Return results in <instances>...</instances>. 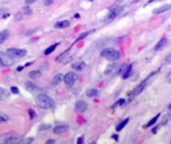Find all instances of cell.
<instances>
[{
    "mask_svg": "<svg viewBox=\"0 0 171 144\" xmlns=\"http://www.w3.org/2000/svg\"><path fill=\"white\" fill-rule=\"evenodd\" d=\"M36 104L43 109H50L54 106V100L46 94H38L36 96Z\"/></svg>",
    "mask_w": 171,
    "mask_h": 144,
    "instance_id": "6da1fadb",
    "label": "cell"
},
{
    "mask_svg": "<svg viewBox=\"0 0 171 144\" xmlns=\"http://www.w3.org/2000/svg\"><path fill=\"white\" fill-rule=\"evenodd\" d=\"M101 56L110 60V61H115V60H118L120 58V52L114 48H106L102 50Z\"/></svg>",
    "mask_w": 171,
    "mask_h": 144,
    "instance_id": "7a4b0ae2",
    "label": "cell"
},
{
    "mask_svg": "<svg viewBox=\"0 0 171 144\" xmlns=\"http://www.w3.org/2000/svg\"><path fill=\"white\" fill-rule=\"evenodd\" d=\"M7 54L11 58H22L27 54L25 49H17V48H10L7 50Z\"/></svg>",
    "mask_w": 171,
    "mask_h": 144,
    "instance_id": "3957f363",
    "label": "cell"
},
{
    "mask_svg": "<svg viewBox=\"0 0 171 144\" xmlns=\"http://www.w3.org/2000/svg\"><path fill=\"white\" fill-rule=\"evenodd\" d=\"M122 10H123V7H121V6H116V7L110 8L109 13H108L106 18H105V21H111V20H113L114 18H116L121 12H122Z\"/></svg>",
    "mask_w": 171,
    "mask_h": 144,
    "instance_id": "277c9868",
    "label": "cell"
},
{
    "mask_svg": "<svg viewBox=\"0 0 171 144\" xmlns=\"http://www.w3.org/2000/svg\"><path fill=\"white\" fill-rule=\"evenodd\" d=\"M132 70V64H124L120 67V69L118 70V73L121 75V77L123 79H126L130 76Z\"/></svg>",
    "mask_w": 171,
    "mask_h": 144,
    "instance_id": "5b68a950",
    "label": "cell"
},
{
    "mask_svg": "<svg viewBox=\"0 0 171 144\" xmlns=\"http://www.w3.org/2000/svg\"><path fill=\"white\" fill-rule=\"evenodd\" d=\"M1 140L5 143H15V142H20L19 136L15 133H8L5 135H2Z\"/></svg>",
    "mask_w": 171,
    "mask_h": 144,
    "instance_id": "8992f818",
    "label": "cell"
},
{
    "mask_svg": "<svg viewBox=\"0 0 171 144\" xmlns=\"http://www.w3.org/2000/svg\"><path fill=\"white\" fill-rule=\"evenodd\" d=\"M13 63V59L4 52L0 51V67H5V66H10Z\"/></svg>",
    "mask_w": 171,
    "mask_h": 144,
    "instance_id": "52a82bcc",
    "label": "cell"
},
{
    "mask_svg": "<svg viewBox=\"0 0 171 144\" xmlns=\"http://www.w3.org/2000/svg\"><path fill=\"white\" fill-rule=\"evenodd\" d=\"M77 79H78V75L75 72H68V73L64 76V78H63L65 84L68 85V86H72V85L76 82Z\"/></svg>",
    "mask_w": 171,
    "mask_h": 144,
    "instance_id": "ba28073f",
    "label": "cell"
},
{
    "mask_svg": "<svg viewBox=\"0 0 171 144\" xmlns=\"http://www.w3.org/2000/svg\"><path fill=\"white\" fill-rule=\"evenodd\" d=\"M87 108H88V104L83 100L77 101L75 104V111L78 112V113H83V112H85L87 110Z\"/></svg>",
    "mask_w": 171,
    "mask_h": 144,
    "instance_id": "9c48e42d",
    "label": "cell"
},
{
    "mask_svg": "<svg viewBox=\"0 0 171 144\" xmlns=\"http://www.w3.org/2000/svg\"><path fill=\"white\" fill-rule=\"evenodd\" d=\"M170 9H171V4H164V5L160 6V7L154 9V10L152 11V13L153 14L158 15V14H161V13L166 12V11H169Z\"/></svg>",
    "mask_w": 171,
    "mask_h": 144,
    "instance_id": "30bf717a",
    "label": "cell"
},
{
    "mask_svg": "<svg viewBox=\"0 0 171 144\" xmlns=\"http://www.w3.org/2000/svg\"><path fill=\"white\" fill-rule=\"evenodd\" d=\"M71 67H72V69H74V70H76V71H81L86 67V63L84 61H78V62L73 63V64L71 65Z\"/></svg>",
    "mask_w": 171,
    "mask_h": 144,
    "instance_id": "8fae6325",
    "label": "cell"
},
{
    "mask_svg": "<svg viewBox=\"0 0 171 144\" xmlns=\"http://www.w3.org/2000/svg\"><path fill=\"white\" fill-rule=\"evenodd\" d=\"M68 131V126L67 125H58L53 129V132L55 134H63Z\"/></svg>",
    "mask_w": 171,
    "mask_h": 144,
    "instance_id": "7c38bea8",
    "label": "cell"
},
{
    "mask_svg": "<svg viewBox=\"0 0 171 144\" xmlns=\"http://www.w3.org/2000/svg\"><path fill=\"white\" fill-rule=\"evenodd\" d=\"M166 44H167V39H166V38H161V39L156 43V45L154 46V50L155 51L161 50L162 48H164V47L166 46Z\"/></svg>",
    "mask_w": 171,
    "mask_h": 144,
    "instance_id": "4fadbf2b",
    "label": "cell"
},
{
    "mask_svg": "<svg viewBox=\"0 0 171 144\" xmlns=\"http://www.w3.org/2000/svg\"><path fill=\"white\" fill-rule=\"evenodd\" d=\"M70 25V22L68 20H62V21H58L54 24V27L57 29H62V28H66Z\"/></svg>",
    "mask_w": 171,
    "mask_h": 144,
    "instance_id": "5bb4252c",
    "label": "cell"
},
{
    "mask_svg": "<svg viewBox=\"0 0 171 144\" xmlns=\"http://www.w3.org/2000/svg\"><path fill=\"white\" fill-rule=\"evenodd\" d=\"M9 36H10V33L8 30H3L2 32H0V44L4 43L8 39Z\"/></svg>",
    "mask_w": 171,
    "mask_h": 144,
    "instance_id": "9a60e30c",
    "label": "cell"
},
{
    "mask_svg": "<svg viewBox=\"0 0 171 144\" xmlns=\"http://www.w3.org/2000/svg\"><path fill=\"white\" fill-rule=\"evenodd\" d=\"M63 78H64V76H63L61 73L56 74V75L53 77V79H52V84L53 85H58L63 80Z\"/></svg>",
    "mask_w": 171,
    "mask_h": 144,
    "instance_id": "2e32d148",
    "label": "cell"
},
{
    "mask_svg": "<svg viewBox=\"0 0 171 144\" xmlns=\"http://www.w3.org/2000/svg\"><path fill=\"white\" fill-rule=\"evenodd\" d=\"M99 94V91L97 89H95V88H90V89H88L86 91V95L88 96V97H96Z\"/></svg>",
    "mask_w": 171,
    "mask_h": 144,
    "instance_id": "e0dca14e",
    "label": "cell"
},
{
    "mask_svg": "<svg viewBox=\"0 0 171 144\" xmlns=\"http://www.w3.org/2000/svg\"><path fill=\"white\" fill-rule=\"evenodd\" d=\"M26 88L28 91L30 92H35V91H38L39 88H38V86H36L35 84H33L32 82H27L26 83Z\"/></svg>",
    "mask_w": 171,
    "mask_h": 144,
    "instance_id": "ac0fdd59",
    "label": "cell"
},
{
    "mask_svg": "<svg viewBox=\"0 0 171 144\" xmlns=\"http://www.w3.org/2000/svg\"><path fill=\"white\" fill-rule=\"evenodd\" d=\"M128 122H129V118H125L124 120H122L118 125L116 126V130H117V131H121V130H122L123 128H124L125 126L127 125Z\"/></svg>",
    "mask_w": 171,
    "mask_h": 144,
    "instance_id": "d6986e66",
    "label": "cell"
},
{
    "mask_svg": "<svg viewBox=\"0 0 171 144\" xmlns=\"http://www.w3.org/2000/svg\"><path fill=\"white\" fill-rule=\"evenodd\" d=\"M9 97V92L6 89L0 87V100H4Z\"/></svg>",
    "mask_w": 171,
    "mask_h": 144,
    "instance_id": "ffe728a7",
    "label": "cell"
},
{
    "mask_svg": "<svg viewBox=\"0 0 171 144\" xmlns=\"http://www.w3.org/2000/svg\"><path fill=\"white\" fill-rule=\"evenodd\" d=\"M58 45H59V43H55V44L51 45V46H49L48 48H47L46 50L44 51V54H45V55H49V54H51L54 50H55V48L58 46Z\"/></svg>",
    "mask_w": 171,
    "mask_h": 144,
    "instance_id": "44dd1931",
    "label": "cell"
},
{
    "mask_svg": "<svg viewBox=\"0 0 171 144\" xmlns=\"http://www.w3.org/2000/svg\"><path fill=\"white\" fill-rule=\"evenodd\" d=\"M159 116H160V114H157L156 116H154V117H153V118L151 119V120H150L149 122L147 123V127H151V126H153V125H154L155 123L157 122V120H158Z\"/></svg>",
    "mask_w": 171,
    "mask_h": 144,
    "instance_id": "7402d4cb",
    "label": "cell"
},
{
    "mask_svg": "<svg viewBox=\"0 0 171 144\" xmlns=\"http://www.w3.org/2000/svg\"><path fill=\"white\" fill-rule=\"evenodd\" d=\"M39 76H41V72L40 71H31L30 73H29V77L32 78V79H36V78H38Z\"/></svg>",
    "mask_w": 171,
    "mask_h": 144,
    "instance_id": "603a6c76",
    "label": "cell"
},
{
    "mask_svg": "<svg viewBox=\"0 0 171 144\" xmlns=\"http://www.w3.org/2000/svg\"><path fill=\"white\" fill-rule=\"evenodd\" d=\"M68 51H69V49H68V50L65 51L64 53L60 54V55L58 56L57 58H56V61H57V62H64V58L66 57V55H67V53H68Z\"/></svg>",
    "mask_w": 171,
    "mask_h": 144,
    "instance_id": "cb8c5ba5",
    "label": "cell"
},
{
    "mask_svg": "<svg viewBox=\"0 0 171 144\" xmlns=\"http://www.w3.org/2000/svg\"><path fill=\"white\" fill-rule=\"evenodd\" d=\"M170 119H171V114H167V115H165V117H164V118L162 119V120H163V121H162V122H161L159 125L162 126V125H165V124H167V123L169 122V120H170Z\"/></svg>",
    "mask_w": 171,
    "mask_h": 144,
    "instance_id": "d4e9b609",
    "label": "cell"
},
{
    "mask_svg": "<svg viewBox=\"0 0 171 144\" xmlns=\"http://www.w3.org/2000/svg\"><path fill=\"white\" fill-rule=\"evenodd\" d=\"M9 120V116L6 115L4 113H0V123H3V122H7Z\"/></svg>",
    "mask_w": 171,
    "mask_h": 144,
    "instance_id": "484cf974",
    "label": "cell"
},
{
    "mask_svg": "<svg viewBox=\"0 0 171 144\" xmlns=\"http://www.w3.org/2000/svg\"><path fill=\"white\" fill-rule=\"evenodd\" d=\"M23 13H24V15H31L33 13V11H32V9L30 7H28V6H24Z\"/></svg>",
    "mask_w": 171,
    "mask_h": 144,
    "instance_id": "4316f807",
    "label": "cell"
},
{
    "mask_svg": "<svg viewBox=\"0 0 171 144\" xmlns=\"http://www.w3.org/2000/svg\"><path fill=\"white\" fill-rule=\"evenodd\" d=\"M124 103H125V100H124L123 98H121V99H119V100L117 101V102L114 103V105H113L112 107L115 108V107H118V106H122V105L124 104Z\"/></svg>",
    "mask_w": 171,
    "mask_h": 144,
    "instance_id": "83f0119b",
    "label": "cell"
},
{
    "mask_svg": "<svg viewBox=\"0 0 171 144\" xmlns=\"http://www.w3.org/2000/svg\"><path fill=\"white\" fill-rule=\"evenodd\" d=\"M49 128H51L50 124H41L39 126V130H40V131H45V130H48Z\"/></svg>",
    "mask_w": 171,
    "mask_h": 144,
    "instance_id": "f1b7e54d",
    "label": "cell"
},
{
    "mask_svg": "<svg viewBox=\"0 0 171 144\" xmlns=\"http://www.w3.org/2000/svg\"><path fill=\"white\" fill-rule=\"evenodd\" d=\"M91 32H92V31H87V32L82 33V34H81V35L79 36V37L77 38V39H76V41H80V40H82L83 38H85V37H86V36H88Z\"/></svg>",
    "mask_w": 171,
    "mask_h": 144,
    "instance_id": "f546056e",
    "label": "cell"
},
{
    "mask_svg": "<svg viewBox=\"0 0 171 144\" xmlns=\"http://www.w3.org/2000/svg\"><path fill=\"white\" fill-rule=\"evenodd\" d=\"M11 90V93H13V94H19V89H18V87L16 86H12L10 88Z\"/></svg>",
    "mask_w": 171,
    "mask_h": 144,
    "instance_id": "4dcf8cb0",
    "label": "cell"
},
{
    "mask_svg": "<svg viewBox=\"0 0 171 144\" xmlns=\"http://www.w3.org/2000/svg\"><path fill=\"white\" fill-rule=\"evenodd\" d=\"M28 112H29V115H30V118H31V119L35 118L36 113H35L34 110H33V109H29V110H28Z\"/></svg>",
    "mask_w": 171,
    "mask_h": 144,
    "instance_id": "1f68e13d",
    "label": "cell"
},
{
    "mask_svg": "<svg viewBox=\"0 0 171 144\" xmlns=\"http://www.w3.org/2000/svg\"><path fill=\"white\" fill-rule=\"evenodd\" d=\"M53 3V0H43V4L46 6H49Z\"/></svg>",
    "mask_w": 171,
    "mask_h": 144,
    "instance_id": "d6a6232c",
    "label": "cell"
},
{
    "mask_svg": "<svg viewBox=\"0 0 171 144\" xmlns=\"http://www.w3.org/2000/svg\"><path fill=\"white\" fill-rule=\"evenodd\" d=\"M165 62L166 63H171V54H168L165 58Z\"/></svg>",
    "mask_w": 171,
    "mask_h": 144,
    "instance_id": "836d02e7",
    "label": "cell"
},
{
    "mask_svg": "<svg viewBox=\"0 0 171 144\" xmlns=\"http://www.w3.org/2000/svg\"><path fill=\"white\" fill-rule=\"evenodd\" d=\"M36 1H37V0H25V3L27 4V5H29V4H32Z\"/></svg>",
    "mask_w": 171,
    "mask_h": 144,
    "instance_id": "e575fe53",
    "label": "cell"
},
{
    "mask_svg": "<svg viewBox=\"0 0 171 144\" xmlns=\"http://www.w3.org/2000/svg\"><path fill=\"white\" fill-rule=\"evenodd\" d=\"M166 80H167L168 83H171V71L169 72V73H168L167 77H166Z\"/></svg>",
    "mask_w": 171,
    "mask_h": 144,
    "instance_id": "d590c367",
    "label": "cell"
},
{
    "mask_svg": "<svg viewBox=\"0 0 171 144\" xmlns=\"http://www.w3.org/2000/svg\"><path fill=\"white\" fill-rule=\"evenodd\" d=\"M21 15H22V13H21V12H19V13H18V14H17V17H15V19L20 20V19H21V18H22Z\"/></svg>",
    "mask_w": 171,
    "mask_h": 144,
    "instance_id": "8d00e7d4",
    "label": "cell"
},
{
    "mask_svg": "<svg viewBox=\"0 0 171 144\" xmlns=\"http://www.w3.org/2000/svg\"><path fill=\"white\" fill-rule=\"evenodd\" d=\"M83 140H84V137L82 136V137H80V138L77 140V143H78V144H81V143L83 142Z\"/></svg>",
    "mask_w": 171,
    "mask_h": 144,
    "instance_id": "74e56055",
    "label": "cell"
},
{
    "mask_svg": "<svg viewBox=\"0 0 171 144\" xmlns=\"http://www.w3.org/2000/svg\"><path fill=\"white\" fill-rule=\"evenodd\" d=\"M50 143H55V140H48L46 142V144H50Z\"/></svg>",
    "mask_w": 171,
    "mask_h": 144,
    "instance_id": "f35d334b",
    "label": "cell"
},
{
    "mask_svg": "<svg viewBox=\"0 0 171 144\" xmlns=\"http://www.w3.org/2000/svg\"><path fill=\"white\" fill-rule=\"evenodd\" d=\"M112 137H113V138L115 139V140H118V135H115V134H113V135H112Z\"/></svg>",
    "mask_w": 171,
    "mask_h": 144,
    "instance_id": "ab89813d",
    "label": "cell"
},
{
    "mask_svg": "<svg viewBox=\"0 0 171 144\" xmlns=\"http://www.w3.org/2000/svg\"><path fill=\"white\" fill-rule=\"evenodd\" d=\"M154 1H160V0H149V1L147 2V4H150V3H152V2H154Z\"/></svg>",
    "mask_w": 171,
    "mask_h": 144,
    "instance_id": "60d3db41",
    "label": "cell"
},
{
    "mask_svg": "<svg viewBox=\"0 0 171 144\" xmlns=\"http://www.w3.org/2000/svg\"><path fill=\"white\" fill-rule=\"evenodd\" d=\"M23 68H24V67H22V66H21V67H18V71H21Z\"/></svg>",
    "mask_w": 171,
    "mask_h": 144,
    "instance_id": "b9f144b4",
    "label": "cell"
},
{
    "mask_svg": "<svg viewBox=\"0 0 171 144\" xmlns=\"http://www.w3.org/2000/svg\"><path fill=\"white\" fill-rule=\"evenodd\" d=\"M8 16H9V14H4L3 15V18H7Z\"/></svg>",
    "mask_w": 171,
    "mask_h": 144,
    "instance_id": "7bdbcfd3",
    "label": "cell"
},
{
    "mask_svg": "<svg viewBox=\"0 0 171 144\" xmlns=\"http://www.w3.org/2000/svg\"><path fill=\"white\" fill-rule=\"evenodd\" d=\"M74 17H75V18H79L80 15H79V14H75V16H74Z\"/></svg>",
    "mask_w": 171,
    "mask_h": 144,
    "instance_id": "ee69618b",
    "label": "cell"
},
{
    "mask_svg": "<svg viewBox=\"0 0 171 144\" xmlns=\"http://www.w3.org/2000/svg\"><path fill=\"white\" fill-rule=\"evenodd\" d=\"M168 109H169V110H171V104L169 105V106H168Z\"/></svg>",
    "mask_w": 171,
    "mask_h": 144,
    "instance_id": "f6af8a7d",
    "label": "cell"
},
{
    "mask_svg": "<svg viewBox=\"0 0 171 144\" xmlns=\"http://www.w3.org/2000/svg\"><path fill=\"white\" fill-rule=\"evenodd\" d=\"M89 1H93V0H89Z\"/></svg>",
    "mask_w": 171,
    "mask_h": 144,
    "instance_id": "bcb514c9",
    "label": "cell"
}]
</instances>
